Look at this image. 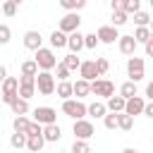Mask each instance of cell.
<instances>
[{"instance_id": "6da1fadb", "label": "cell", "mask_w": 153, "mask_h": 153, "mask_svg": "<svg viewBox=\"0 0 153 153\" xmlns=\"http://www.w3.org/2000/svg\"><path fill=\"white\" fill-rule=\"evenodd\" d=\"M62 112L67 117H72L74 122H79L88 115V105H84L79 98H69V100H62Z\"/></svg>"}, {"instance_id": "7a4b0ae2", "label": "cell", "mask_w": 153, "mask_h": 153, "mask_svg": "<svg viewBox=\"0 0 153 153\" xmlns=\"http://www.w3.org/2000/svg\"><path fill=\"white\" fill-rule=\"evenodd\" d=\"M36 65L41 67V72H50V69H57V57H55V53H53V48H41L38 53H36Z\"/></svg>"}, {"instance_id": "3957f363", "label": "cell", "mask_w": 153, "mask_h": 153, "mask_svg": "<svg viewBox=\"0 0 153 153\" xmlns=\"http://www.w3.org/2000/svg\"><path fill=\"white\" fill-rule=\"evenodd\" d=\"M17 100H19V79L10 76V79L2 81V103L12 108Z\"/></svg>"}, {"instance_id": "277c9868", "label": "cell", "mask_w": 153, "mask_h": 153, "mask_svg": "<svg viewBox=\"0 0 153 153\" xmlns=\"http://www.w3.org/2000/svg\"><path fill=\"white\" fill-rule=\"evenodd\" d=\"M33 122H38L41 127H48V124H57V110L50 108V105H41L33 110Z\"/></svg>"}, {"instance_id": "5b68a950", "label": "cell", "mask_w": 153, "mask_h": 153, "mask_svg": "<svg viewBox=\"0 0 153 153\" xmlns=\"http://www.w3.org/2000/svg\"><path fill=\"white\" fill-rule=\"evenodd\" d=\"M36 86H38V93H43V96L55 93V91H57L55 74H50V72H41V74L36 76Z\"/></svg>"}, {"instance_id": "8992f818", "label": "cell", "mask_w": 153, "mask_h": 153, "mask_svg": "<svg viewBox=\"0 0 153 153\" xmlns=\"http://www.w3.org/2000/svg\"><path fill=\"white\" fill-rule=\"evenodd\" d=\"M79 24H81V17L76 14V12H67L62 19H60V31L62 33H67V36H72V33H76L79 31Z\"/></svg>"}, {"instance_id": "52a82bcc", "label": "cell", "mask_w": 153, "mask_h": 153, "mask_svg": "<svg viewBox=\"0 0 153 153\" xmlns=\"http://www.w3.org/2000/svg\"><path fill=\"white\" fill-rule=\"evenodd\" d=\"M91 93H93V96H100V98H105V100H110V98L115 96V84H112L110 79H98V81L91 84Z\"/></svg>"}, {"instance_id": "ba28073f", "label": "cell", "mask_w": 153, "mask_h": 153, "mask_svg": "<svg viewBox=\"0 0 153 153\" xmlns=\"http://www.w3.org/2000/svg\"><path fill=\"white\" fill-rule=\"evenodd\" d=\"M72 131H74V139H79V141H88V139L96 134V127H93V122H88V120H79V122H74Z\"/></svg>"}, {"instance_id": "9c48e42d", "label": "cell", "mask_w": 153, "mask_h": 153, "mask_svg": "<svg viewBox=\"0 0 153 153\" xmlns=\"http://www.w3.org/2000/svg\"><path fill=\"white\" fill-rule=\"evenodd\" d=\"M143 67H146V65H143L141 57H136V55L129 57V60H127V74H129V81H134V84L141 81V79H143Z\"/></svg>"}, {"instance_id": "30bf717a", "label": "cell", "mask_w": 153, "mask_h": 153, "mask_svg": "<svg viewBox=\"0 0 153 153\" xmlns=\"http://www.w3.org/2000/svg\"><path fill=\"white\" fill-rule=\"evenodd\" d=\"M98 76H100V72H98V67H96V60H86V62L81 65V69H79V79L93 84V81H98Z\"/></svg>"}, {"instance_id": "8fae6325", "label": "cell", "mask_w": 153, "mask_h": 153, "mask_svg": "<svg viewBox=\"0 0 153 153\" xmlns=\"http://www.w3.org/2000/svg\"><path fill=\"white\" fill-rule=\"evenodd\" d=\"M36 76H22L19 79V98H24V100H29L33 93H36Z\"/></svg>"}, {"instance_id": "7c38bea8", "label": "cell", "mask_w": 153, "mask_h": 153, "mask_svg": "<svg viewBox=\"0 0 153 153\" xmlns=\"http://www.w3.org/2000/svg\"><path fill=\"white\" fill-rule=\"evenodd\" d=\"M96 33H98V38H100V43H108V45L122 38V36L117 33V29H115L112 24H105V26H100V29H98Z\"/></svg>"}, {"instance_id": "4fadbf2b", "label": "cell", "mask_w": 153, "mask_h": 153, "mask_svg": "<svg viewBox=\"0 0 153 153\" xmlns=\"http://www.w3.org/2000/svg\"><path fill=\"white\" fill-rule=\"evenodd\" d=\"M24 48L38 53V50L43 48V36H41V31H26V33H24Z\"/></svg>"}, {"instance_id": "5bb4252c", "label": "cell", "mask_w": 153, "mask_h": 153, "mask_svg": "<svg viewBox=\"0 0 153 153\" xmlns=\"http://www.w3.org/2000/svg\"><path fill=\"white\" fill-rule=\"evenodd\" d=\"M117 45H120V53L122 55H129V57H134V53H136V38L134 36H122L120 41H117Z\"/></svg>"}, {"instance_id": "9a60e30c", "label": "cell", "mask_w": 153, "mask_h": 153, "mask_svg": "<svg viewBox=\"0 0 153 153\" xmlns=\"http://www.w3.org/2000/svg\"><path fill=\"white\" fill-rule=\"evenodd\" d=\"M143 110H146V100L141 98V96H134L131 100H127V108H124V112L127 115H143Z\"/></svg>"}, {"instance_id": "2e32d148", "label": "cell", "mask_w": 153, "mask_h": 153, "mask_svg": "<svg viewBox=\"0 0 153 153\" xmlns=\"http://www.w3.org/2000/svg\"><path fill=\"white\" fill-rule=\"evenodd\" d=\"M67 48H69L74 55H79V50H81V48H86V33H81V31L72 33V36H69V43H67Z\"/></svg>"}, {"instance_id": "e0dca14e", "label": "cell", "mask_w": 153, "mask_h": 153, "mask_svg": "<svg viewBox=\"0 0 153 153\" xmlns=\"http://www.w3.org/2000/svg\"><path fill=\"white\" fill-rule=\"evenodd\" d=\"M43 136H45L48 143H57V141L62 139V129H60V124H48V127H43Z\"/></svg>"}, {"instance_id": "ac0fdd59", "label": "cell", "mask_w": 153, "mask_h": 153, "mask_svg": "<svg viewBox=\"0 0 153 153\" xmlns=\"http://www.w3.org/2000/svg\"><path fill=\"white\" fill-rule=\"evenodd\" d=\"M105 105H108V110H110V112L120 115V112H124V108H127V100H124L122 96H112V98H110Z\"/></svg>"}, {"instance_id": "d6986e66", "label": "cell", "mask_w": 153, "mask_h": 153, "mask_svg": "<svg viewBox=\"0 0 153 153\" xmlns=\"http://www.w3.org/2000/svg\"><path fill=\"white\" fill-rule=\"evenodd\" d=\"M67 43H69V36L62 33L60 29H55V31L50 33V45H53V48H65Z\"/></svg>"}, {"instance_id": "ffe728a7", "label": "cell", "mask_w": 153, "mask_h": 153, "mask_svg": "<svg viewBox=\"0 0 153 153\" xmlns=\"http://www.w3.org/2000/svg\"><path fill=\"white\" fill-rule=\"evenodd\" d=\"M41 67L36 65V60H24L22 62V76H38Z\"/></svg>"}, {"instance_id": "44dd1931", "label": "cell", "mask_w": 153, "mask_h": 153, "mask_svg": "<svg viewBox=\"0 0 153 153\" xmlns=\"http://www.w3.org/2000/svg\"><path fill=\"white\" fill-rule=\"evenodd\" d=\"M88 93H91V84L84 81V79H76V81H74V96L81 100V98H86Z\"/></svg>"}, {"instance_id": "7402d4cb", "label": "cell", "mask_w": 153, "mask_h": 153, "mask_svg": "<svg viewBox=\"0 0 153 153\" xmlns=\"http://www.w3.org/2000/svg\"><path fill=\"white\" fill-rule=\"evenodd\" d=\"M88 115L96 117V120H98V117H105V115H108V105L100 103V100H93V103L88 105Z\"/></svg>"}, {"instance_id": "603a6c76", "label": "cell", "mask_w": 153, "mask_h": 153, "mask_svg": "<svg viewBox=\"0 0 153 153\" xmlns=\"http://www.w3.org/2000/svg\"><path fill=\"white\" fill-rule=\"evenodd\" d=\"M31 122H33V120H29V117L24 115V117H14V120H12V127H14L17 134H26L29 127H31Z\"/></svg>"}, {"instance_id": "cb8c5ba5", "label": "cell", "mask_w": 153, "mask_h": 153, "mask_svg": "<svg viewBox=\"0 0 153 153\" xmlns=\"http://www.w3.org/2000/svg\"><path fill=\"white\" fill-rule=\"evenodd\" d=\"M57 96L62 100H69V96H74V84L72 81H60L57 84Z\"/></svg>"}, {"instance_id": "d4e9b609", "label": "cell", "mask_w": 153, "mask_h": 153, "mask_svg": "<svg viewBox=\"0 0 153 153\" xmlns=\"http://www.w3.org/2000/svg\"><path fill=\"white\" fill-rule=\"evenodd\" d=\"M60 7L67 10V12H79V10L86 7V2L84 0H60Z\"/></svg>"}, {"instance_id": "484cf974", "label": "cell", "mask_w": 153, "mask_h": 153, "mask_svg": "<svg viewBox=\"0 0 153 153\" xmlns=\"http://www.w3.org/2000/svg\"><path fill=\"white\" fill-rule=\"evenodd\" d=\"M120 96H122L124 100H131V98L136 96V84H134V81H124V84L120 86Z\"/></svg>"}, {"instance_id": "4316f807", "label": "cell", "mask_w": 153, "mask_h": 153, "mask_svg": "<svg viewBox=\"0 0 153 153\" xmlns=\"http://www.w3.org/2000/svg\"><path fill=\"white\" fill-rule=\"evenodd\" d=\"M131 36L136 38V43H143V45H146V43L151 41V26H139Z\"/></svg>"}, {"instance_id": "83f0119b", "label": "cell", "mask_w": 153, "mask_h": 153, "mask_svg": "<svg viewBox=\"0 0 153 153\" xmlns=\"http://www.w3.org/2000/svg\"><path fill=\"white\" fill-rule=\"evenodd\" d=\"M43 146H45V136H29V143H26V148H29L31 153H38Z\"/></svg>"}, {"instance_id": "f1b7e54d", "label": "cell", "mask_w": 153, "mask_h": 153, "mask_svg": "<svg viewBox=\"0 0 153 153\" xmlns=\"http://www.w3.org/2000/svg\"><path fill=\"white\" fill-rule=\"evenodd\" d=\"M122 12L136 14V12H141V2L139 0H122Z\"/></svg>"}, {"instance_id": "f546056e", "label": "cell", "mask_w": 153, "mask_h": 153, "mask_svg": "<svg viewBox=\"0 0 153 153\" xmlns=\"http://www.w3.org/2000/svg\"><path fill=\"white\" fill-rule=\"evenodd\" d=\"M151 22H153V17H151L148 12H143V10L134 14V24H136V29H139V26H151Z\"/></svg>"}, {"instance_id": "4dcf8cb0", "label": "cell", "mask_w": 153, "mask_h": 153, "mask_svg": "<svg viewBox=\"0 0 153 153\" xmlns=\"http://www.w3.org/2000/svg\"><path fill=\"white\" fill-rule=\"evenodd\" d=\"M62 62L69 67V72H72V69H81V65H84V62L79 60V55H74V53H69L67 57H62Z\"/></svg>"}, {"instance_id": "1f68e13d", "label": "cell", "mask_w": 153, "mask_h": 153, "mask_svg": "<svg viewBox=\"0 0 153 153\" xmlns=\"http://www.w3.org/2000/svg\"><path fill=\"white\" fill-rule=\"evenodd\" d=\"M12 112L17 115V117H24L26 112H29V100H24V98H19L14 105H12Z\"/></svg>"}, {"instance_id": "d6a6232c", "label": "cell", "mask_w": 153, "mask_h": 153, "mask_svg": "<svg viewBox=\"0 0 153 153\" xmlns=\"http://www.w3.org/2000/svg\"><path fill=\"white\" fill-rule=\"evenodd\" d=\"M117 117H120V129H122V131H131V127H134V117L127 115V112H120Z\"/></svg>"}, {"instance_id": "836d02e7", "label": "cell", "mask_w": 153, "mask_h": 153, "mask_svg": "<svg viewBox=\"0 0 153 153\" xmlns=\"http://www.w3.org/2000/svg\"><path fill=\"white\" fill-rule=\"evenodd\" d=\"M103 124H105V129H120V117L115 112H108L103 117Z\"/></svg>"}, {"instance_id": "e575fe53", "label": "cell", "mask_w": 153, "mask_h": 153, "mask_svg": "<svg viewBox=\"0 0 153 153\" xmlns=\"http://www.w3.org/2000/svg\"><path fill=\"white\" fill-rule=\"evenodd\" d=\"M10 143H12L14 148H24V146L29 143V136H26V134H17V131H14V134H12V139H10Z\"/></svg>"}, {"instance_id": "d590c367", "label": "cell", "mask_w": 153, "mask_h": 153, "mask_svg": "<svg viewBox=\"0 0 153 153\" xmlns=\"http://www.w3.org/2000/svg\"><path fill=\"white\" fill-rule=\"evenodd\" d=\"M127 22H129V14H127V12H122V10H120V12H112V26H115V29L122 26V24H127Z\"/></svg>"}, {"instance_id": "8d00e7d4", "label": "cell", "mask_w": 153, "mask_h": 153, "mask_svg": "<svg viewBox=\"0 0 153 153\" xmlns=\"http://www.w3.org/2000/svg\"><path fill=\"white\" fill-rule=\"evenodd\" d=\"M72 153H91L88 141H79V139H74V143H72Z\"/></svg>"}, {"instance_id": "74e56055", "label": "cell", "mask_w": 153, "mask_h": 153, "mask_svg": "<svg viewBox=\"0 0 153 153\" xmlns=\"http://www.w3.org/2000/svg\"><path fill=\"white\" fill-rule=\"evenodd\" d=\"M55 76H57L60 81H69V67H67L65 62H60V65H57V74H55Z\"/></svg>"}, {"instance_id": "f35d334b", "label": "cell", "mask_w": 153, "mask_h": 153, "mask_svg": "<svg viewBox=\"0 0 153 153\" xmlns=\"http://www.w3.org/2000/svg\"><path fill=\"white\" fill-rule=\"evenodd\" d=\"M96 67H98V72H100V76H103V74H108V69H110V62H108L105 57H96Z\"/></svg>"}, {"instance_id": "ab89813d", "label": "cell", "mask_w": 153, "mask_h": 153, "mask_svg": "<svg viewBox=\"0 0 153 153\" xmlns=\"http://www.w3.org/2000/svg\"><path fill=\"white\" fill-rule=\"evenodd\" d=\"M2 12H5L7 17H12V14L17 12V0H7V2L2 5Z\"/></svg>"}, {"instance_id": "60d3db41", "label": "cell", "mask_w": 153, "mask_h": 153, "mask_svg": "<svg viewBox=\"0 0 153 153\" xmlns=\"http://www.w3.org/2000/svg\"><path fill=\"white\" fill-rule=\"evenodd\" d=\"M98 43H100L98 33H86V48H88V50H93V48H96Z\"/></svg>"}, {"instance_id": "b9f144b4", "label": "cell", "mask_w": 153, "mask_h": 153, "mask_svg": "<svg viewBox=\"0 0 153 153\" xmlns=\"http://www.w3.org/2000/svg\"><path fill=\"white\" fill-rule=\"evenodd\" d=\"M26 136H43V127H41L38 122H31V127H29Z\"/></svg>"}, {"instance_id": "7bdbcfd3", "label": "cell", "mask_w": 153, "mask_h": 153, "mask_svg": "<svg viewBox=\"0 0 153 153\" xmlns=\"http://www.w3.org/2000/svg\"><path fill=\"white\" fill-rule=\"evenodd\" d=\"M0 43H10V26L7 24H0Z\"/></svg>"}, {"instance_id": "ee69618b", "label": "cell", "mask_w": 153, "mask_h": 153, "mask_svg": "<svg viewBox=\"0 0 153 153\" xmlns=\"http://www.w3.org/2000/svg\"><path fill=\"white\" fill-rule=\"evenodd\" d=\"M143 115L153 120V100H151V103H146V110H143Z\"/></svg>"}, {"instance_id": "f6af8a7d", "label": "cell", "mask_w": 153, "mask_h": 153, "mask_svg": "<svg viewBox=\"0 0 153 153\" xmlns=\"http://www.w3.org/2000/svg\"><path fill=\"white\" fill-rule=\"evenodd\" d=\"M146 96L153 100V81H148V86H146Z\"/></svg>"}, {"instance_id": "bcb514c9", "label": "cell", "mask_w": 153, "mask_h": 153, "mask_svg": "<svg viewBox=\"0 0 153 153\" xmlns=\"http://www.w3.org/2000/svg\"><path fill=\"white\" fill-rule=\"evenodd\" d=\"M0 79H2V81H5V79H10V76H7V67H5V65L0 67Z\"/></svg>"}, {"instance_id": "7dc6e473", "label": "cell", "mask_w": 153, "mask_h": 153, "mask_svg": "<svg viewBox=\"0 0 153 153\" xmlns=\"http://www.w3.org/2000/svg\"><path fill=\"white\" fill-rule=\"evenodd\" d=\"M146 55H148V57H153V43H151V41L146 43Z\"/></svg>"}, {"instance_id": "c3c4849f", "label": "cell", "mask_w": 153, "mask_h": 153, "mask_svg": "<svg viewBox=\"0 0 153 153\" xmlns=\"http://www.w3.org/2000/svg\"><path fill=\"white\" fill-rule=\"evenodd\" d=\"M122 153H139V151H136V148H131V146H129V148H124V151H122Z\"/></svg>"}, {"instance_id": "681fc988", "label": "cell", "mask_w": 153, "mask_h": 153, "mask_svg": "<svg viewBox=\"0 0 153 153\" xmlns=\"http://www.w3.org/2000/svg\"><path fill=\"white\" fill-rule=\"evenodd\" d=\"M151 43H153V31H151Z\"/></svg>"}, {"instance_id": "f907efd6", "label": "cell", "mask_w": 153, "mask_h": 153, "mask_svg": "<svg viewBox=\"0 0 153 153\" xmlns=\"http://www.w3.org/2000/svg\"><path fill=\"white\" fill-rule=\"evenodd\" d=\"M151 31H153V22H151Z\"/></svg>"}, {"instance_id": "816d5d0a", "label": "cell", "mask_w": 153, "mask_h": 153, "mask_svg": "<svg viewBox=\"0 0 153 153\" xmlns=\"http://www.w3.org/2000/svg\"><path fill=\"white\" fill-rule=\"evenodd\" d=\"M151 5H153V0H151Z\"/></svg>"}]
</instances>
